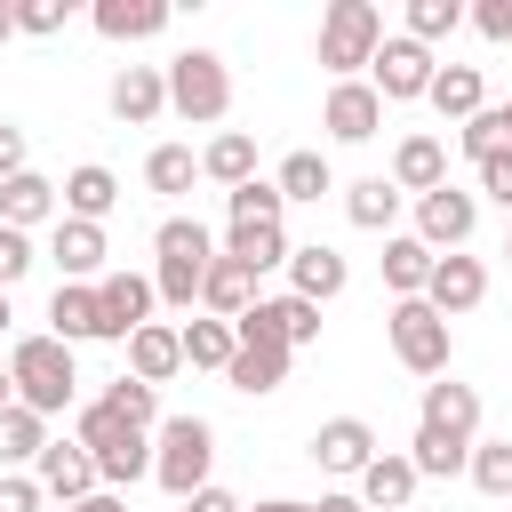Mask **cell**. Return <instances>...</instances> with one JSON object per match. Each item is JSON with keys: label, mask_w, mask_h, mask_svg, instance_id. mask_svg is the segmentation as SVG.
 I'll list each match as a JSON object with an SVG mask.
<instances>
[{"label": "cell", "mask_w": 512, "mask_h": 512, "mask_svg": "<svg viewBox=\"0 0 512 512\" xmlns=\"http://www.w3.org/2000/svg\"><path fill=\"white\" fill-rule=\"evenodd\" d=\"M200 304H208V320H240V312L256 304V272L216 248V264H208V280H200Z\"/></svg>", "instance_id": "obj_27"}, {"label": "cell", "mask_w": 512, "mask_h": 512, "mask_svg": "<svg viewBox=\"0 0 512 512\" xmlns=\"http://www.w3.org/2000/svg\"><path fill=\"white\" fill-rule=\"evenodd\" d=\"M208 464H216V424L208 416H160L152 424V480L176 504L208 488Z\"/></svg>", "instance_id": "obj_4"}, {"label": "cell", "mask_w": 512, "mask_h": 512, "mask_svg": "<svg viewBox=\"0 0 512 512\" xmlns=\"http://www.w3.org/2000/svg\"><path fill=\"white\" fill-rule=\"evenodd\" d=\"M48 496H40V480L32 472H0V512H40Z\"/></svg>", "instance_id": "obj_48"}, {"label": "cell", "mask_w": 512, "mask_h": 512, "mask_svg": "<svg viewBox=\"0 0 512 512\" xmlns=\"http://www.w3.org/2000/svg\"><path fill=\"white\" fill-rule=\"evenodd\" d=\"M344 216H352L360 232H384V240H392V224H400L392 176H352V184H344Z\"/></svg>", "instance_id": "obj_31"}, {"label": "cell", "mask_w": 512, "mask_h": 512, "mask_svg": "<svg viewBox=\"0 0 512 512\" xmlns=\"http://www.w3.org/2000/svg\"><path fill=\"white\" fill-rule=\"evenodd\" d=\"M472 232H480V192H456V184H440V192H424V200H416V240H424L432 256H440V248L456 256Z\"/></svg>", "instance_id": "obj_9"}, {"label": "cell", "mask_w": 512, "mask_h": 512, "mask_svg": "<svg viewBox=\"0 0 512 512\" xmlns=\"http://www.w3.org/2000/svg\"><path fill=\"white\" fill-rule=\"evenodd\" d=\"M416 424H424V432H440V440H456V448H472V440H480V392H472V384H456V376H432V384H424Z\"/></svg>", "instance_id": "obj_11"}, {"label": "cell", "mask_w": 512, "mask_h": 512, "mask_svg": "<svg viewBox=\"0 0 512 512\" xmlns=\"http://www.w3.org/2000/svg\"><path fill=\"white\" fill-rule=\"evenodd\" d=\"M384 336H392V360L408 368V376H448V352H456V328L424 304V296H400L392 312H384Z\"/></svg>", "instance_id": "obj_7"}, {"label": "cell", "mask_w": 512, "mask_h": 512, "mask_svg": "<svg viewBox=\"0 0 512 512\" xmlns=\"http://www.w3.org/2000/svg\"><path fill=\"white\" fill-rule=\"evenodd\" d=\"M464 472H472V488H480V496H496V504H512V440H472V456H464Z\"/></svg>", "instance_id": "obj_36"}, {"label": "cell", "mask_w": 512, "mask_h": 512, "mask_svg": "<svg viewBox=\"0 0 512 512\" xmlns=\"http://www.w3.org/2000/svg\"><path fill=\"white\" fill-rule=\"evenodd\" d=\"M0 336H8V296H0Z\"/></svg>", "instance_id": "obj_57"}, {"label": "cell", "mask_w": 512, "mask_h": 512, "mask_svg": "<svg viewBox=\"0 0 512 512\" xmlns=\"http://www.w3.org/2000/svg\"><path fill=\"white\" fill-rule=\"evenodd\" d=\"M432 72H440V56L416 48L408 32H384V48L368 56V88H376L384 104H416V96L432 88Z\"/></svg>", "instance_id": "obj_8"}, {"label": "cell", "mask_w": 512, "mask_h": 512, "mask_svg": "<svg viewBox=\"0 0 512 512\" xmlns=\"http://www.w3.org/2000/svg\"><path fill=\"white\" fill-rule=\"evenodd\" d=\"M72 440L88 448V464H96V488H136V480H152V432H136L128 416H112L104 400H80V416H72Z\"/></svg>", "instance_id": "obj_1"}, {"label": "cell", "mask_w": 512, "mask_h": 512, "mask_svg": "<svg viewBox=\"0 0 512 512\" xmlns=\"http://www.w3.org/2000/svg\"><path fill=\"white\" fill-rule=\"evenodd\" d=\"M472 176H480V192H488V200H496V208L512 216V152H488V160H480Z\"/></svg>", "instance_id": "obj_47"}, {"label": "cell", "mask_w": 512, "mask_h": 512, "mask_svg": "<svg viewBox=\"0 0 512 512\" xmlns=\"http://www.w3.org/2000/svg\"><path fill=\"white\" fill-rule=\"evenodd\" d=\"M8 400H16V384H8V360H0V408H8Z\"/></svg>", "instance_id": "obj_56"}, {"label": "cell", "mask_w": 512, "mask_h": 512, "mask_svg": "<svg viewBox=\"0 0 512 512\" xmlns=\"http://www.w3.org/2000/svg\"><path fill=\"white\" fill-rule=\"evenodd\" d=\"M152 296L160 304H176V312H192L200 304V280H208V264H216V232L200 224V216H168L160 232H152Z\"/></svg>", "instance_id": "obj_2"}, {"label": "cell", "mask_w": 512, "mask_h": 512, "mask_svg": "<svg viewBox=\"0 0 512 512\" xmlns=\"http://www.w3.org/2000/svg\"><path fill=\"white\" fill-rule=\"evenodd\" d=\"M96 400H104L112 416H128L136 432H152V424H160V392H152V384H136V376H120V384H104Z\"/></svg>", "instance_id": "obj_38"}, {"label": "cell", "mask_w": 512, "mask_h": 512, "mask_svg": "<svg viewBox=\"0 0 512 512\" xmlns=\"http://www.w3.org/2000/svg\"><path fill=\"white\" fill-rule=\"evenodd\" d=\"M224 256L248 264V272H272V264H288V232L280 224H232L224 232Z\"/></svg>", "instance_id": "obj_34"}, {"label": "cell", "mask_w": 512, "mask_h": 512, "mask_svg": "<svg viewBox=\"0 0 512 512\" xmlns=\"http://www.w3.org/2000/svg\"><path fill=\"white\" fill-rule=\"evenodd\" d=\"M248 512H312V504H296V496H264V504H248Z\"/></svg>", "instance_id": "obj_53"}, {"label": "cell", "mask_w": 512, "mask_h": 512, "mask_svg": "<svg viewBox=\"0 0 512 512\" xmlns=\"http://www.w3.org/2000/svg\"><path fill=\"white\" fill-rule=\"evenodd\" d=\"M176 344H184V368H232V352H240V336H232V320H184L176 328Z\"/></svg>", "instance_id": "obj_33"}, {"label": "cell", "mask_w": 512, "mask_h": 512, "mask_svg": "<svg viewBox=\"0 0 512 512\" xmlns=\"http://www.w3.org/2000/svg\"><path fill=\"white\" fill-rule=\"evenodd\" d=\"M504 264H512V240H504Z\"/></svg>", "instance_id": "obj_58"}, {"label": "cell", "mask_w": 512, "mask_h": 512, "mask_svg": "<svg viewBox=\"0 0 512 512\" xmlns=\"http://www.w3.org/2000/svg\"><path fill=\"white\" fill-rule=\"evenodd\" d=\"M24 168H32V160H24V128H16V120H0V184H8V176H24Z\"/></svg>", "instance_id": "obj_49"}, {"label": "cell", "mask_w": 512, "mask_h": 512, "mask_svg": "<svg viewBox=\"0 0 512 512\" xmlns=\"http://www.w3.org/2000/svg\"><path fill=\"white\" fill-rule=\"evenodd\" d=\"M64 512H128V496H112V488H96V496H80V504H64Z\"/></svg>", "instance_id": "obj_51"}, {"label": "cell", "mask_w": 512, "mask_h": 512, "mask_svg": "<svg viewBox=\"0 0 512 512\" xmlns=\"http://www.w3.org/2000/svg\"><path fill=\"white\" fill-rule=\"evenodd\" d=\"M312 512H368V504H360V496H320Z\"/></svg>", "instance_id": "obj_52"}, {"label": "cell", "mask_w": 512, "mask_h": 512, "mask_svg": "<svg viewBox=\"0 0 512 512\" xmlns=\"http://www.w3.org/2000/svg\"><path fill=\"white\" fill-rule=\"evenodd\" d=\"M160 80H168V112L192 120V128H216V120L232 112V72H224L216 48H184V56H168Z\"/></svg>", "instance_id": "obj_5"}, {"label": "cell", "mask_w": 512, "mask_h": 512, "mask_svg": "<svg viewBox=\"0 0 512 512\" xmlns=\"http://www.w3.org/2000/svg\"><path fill=\"white\" fill-rule=\"evenodd\" d=\"M368 456H376L368 416H328V424L312 432V464H320V472H336V480H360V472H368Z\"/></svg>", "instance_id": "obj_14"}, {"label": "cell", "mask_w": 512, "mask_h": 512, "mask_svg": "<svg viewBox=\"0 0 512 512\" xmlns=\"http://www.w3.org/2000/svg\"><path fill=\"white\" fill-rule=\"evenodd\" d=\"M56 200H64V216H80V224H104V216L120 208V176H112L104 160H80V168L56 184Z\"/></svg>", "instance_id": "obj_22"}, {"label": "cell", "mask_w": 512, "mask_h": 512, "mask_svg": "<svg viewBox=\"0 0 512 512\" xmlns=\"http://www.w3.org/2000/svg\"><path fill=\"white\" fill-rule=\"evenodd\" d=\"M40 448H48V416H32L24 400H8L0 408V472H32Z\"/></svg>", "instance_id": "obj_29"}, {"label": "cell", "mask_w": 512, "mask_h": 512, "mask_svg": "<svg viewBox=\"0 0 512 512\" xmlns=\"http://www.w3.org/2000/svg\"><path fill=\"white\" fill-rule=\"evenodd\" d=\"M464 24H472L480 40H496V48H504V40H512V0H472V8H464Z\"/></svg>", "instance_id": "obj_46"}, {"label": "cell", "mask_w": 512, "mask_h": 512, "mask_svg": "<svg viewBox=\"0 0 512 512\" xmlns=\"http://www.w3.org/2000/svg\"><path fill=\"white\" fill-rule=\"evenodd\" d=\"M456 144H464V160H472V168H480L488 152H504V120H496V104H480V112L464 120V136H456Z\"/></svg>", "instance_id": "obj_44"}, {"label": "cell", "mask_w": 512, "mask_h": 512, "mask_svg": "<svg viewBox=\"0 0 512 512\" xmlns=\"http://www.w3.org/2000/svg\"><path fill=\"white\" fill-rule=\"evenodd\" d=\"M496 120H504V152H512V104H496Z\"/></svg>", "instance_id": "obj_55"}, {"label": "cell", "mask_w": 512, "mask_h": 512, "mask_svg": "<svg viewBox=\"0 0 512 512\" xmlns=\"http://www.w3.org/2000/svg\"><path fill=\"white\" fill-rule=\"evenodd\" d=\"M192 176H200V152L192 144H152L144 152V184L152 192H192Z\"/></svg>", "instance_id": "obj_37"}, {"label": "cell", "mask_w": 512, "mask_h": 512, "mask_svg": "<svg viewBox=\"0 0 512 512\" xmlns=\"http://www.w3.org/2000/svg\"><path fill=\"white\" fill-rule=\"evenodd\" d=\"M88 24H96L104 40H120V48H128V40H160V32H168V0H96Z\"/></svg>", "instance_id": "obj_23"}, {"label": "cell", "mask_w": 512, "mask_h": 512, "mask_svg": "<svg viewBox=\"0 0 512 512\" xmlns=\"http://www.w3.org/2000/svg\"><path fill=\"white\" fill-rule=\"evenodd\" d=\"M8 384L32 416H64L80 400V368H72V344H56L48 328L40 336H16L8 344Z\"/></svg>", "instance_id": "obj_3"}, {"label": "cell", "mask_w": 512, "mask_h": 512, "mask_svg": "<svg viewBox=\"0 0 512 512\" xmlns=\"http://www.w3.org/2000/svg\"><path fill=\"white\" fill-rule=\"evenodd\" d=\"M376 48H384V8L376 0H336L320 16V72L328 80H360Z\"/></svg>", "instance_id": "obj_6"}, {"label": "cell", "mask_w": 512, "mask_h": 512, "mask_svg": "<svg viewBox=\"0 0 512 512\" xmlns=\"http://www.w3.org/2000/svg\"><path fill=\"white\" fill-rule=\"evenodd\" d=\"M200 176L224 184V192H240V184L256 176V136H248V128H216V136L200 144Z\"/></svg>", "instance_id": "obj_26"}, {"label": "cell", "mask_w": 512, "mask_h": 512, "mask_svg": "<svg viewBox=\"0 0 512 512\" xmlns=\"http://www.w3.org/2000/svg\"><path fill=\"white\" fill-rule=\"evenodd\" d=\"M32 264H40V256H32V232H8V224H0V296H8Z\"/></svg>", "instance_id": "obj_45"}, {"label": "cell", "mask_w": 512, "mask_h": 512, "mask_svg": "<svg viewBox=\"0 0 512 512\" xmlns=\"http://www.w3.org/2000/svg\"><path fill=\"white\" fill-rule=\"evenodd\" d=\"M184 512H248V504H240L232 488H216V480H208L200 496H184Z\"/></svg>", "instance_id": "obj_50"}, {"label": "cell", "mask_w": 512, "mask_h": 512, "mask_svg": "<svg viewBox=\"0 0 512 512\" xmlns=\"http://www.w3.org/2000/svg\"><path fill=\"white\" fill-rule=\"evenodd\" d=\"M480 296H488V264H480V256H464V248H456V256H432V280H424V304H432L440 320H456V312H472Z\"/></svg>", "instance_id": "obj_13"}, {"label": "cell", "mask_w": 512, "mask_h": 512, "mask_svg": "<svg viewBox=\"0 0 512 512\" xmlns=\"http://www.w3.org/2000/svg\"><path fill=\"white\" fill-rule=\"evenodd\" d=\"M224 384H232V392H248V400L280 392V384H288V344H240V352H232V368H224Z\"/></svg>", "instance_id": "obj_28"}, {"label": "cell", "mask_w": 512, "mask_h": 512, "mask_svg": "<svg viewBox=\"0 0 512 512\" xmlns=\"http://www.w3.org/2000/svg\"><path fill=\"white\" fill-rule=\"evenodd\" d=\"M272 320H280V344L296 352V344H320V304H304V296H272Z\"/></svg>", "instance_id": "obj_42"}, {"label": "cell", "mask_w": 512, "mask_h": 512, "mask_svg": "<svg viewBox=\"0 0 512 512\" xmlns=\"http://www.w3.org/2000/svg\"><path fill=\"white\" fill-rule=\"evenodd\" d=\"M448 184V144L440 136H400L392 144V192L400 200H424V192H440Z\"/></svg>", "instance_id": "obj_17"}, {"label": "cell", "mask_w": 512, "mask_h": 512, "mask_svg": "<svg viewBox=\"0 0 512 512\" xmlns=\"http://www.w3.org/2000/svg\"><path fill=\"white\" fill-rule=\"evenodd\" d=\"M16 40V0H0V48Z\"/></svg>", "instance_id": "obj_54"}, {"label": "cell", "mask_w": 512, "mask_h": 512, "mask_svg": "<svg viewBox=\"0 0 512 512\" xmlns=\"http://www.w3.org/2000/svg\"><path fill=\"white\" fill-rule=\"evenodd\" d=\"M464 456H472V448H456V440H440V432H424V424H416V440H408L416 480H448V472H464Z\"/></svg>", "instance_id": "obj_39"}, {"label": "cell", "mask_w": 512, "mask_h": 512, "mask_svg": "<svg viewBox=\"0 0 512 512\" xmlns=\"http://www.w3.org/2000/svg\"><path fill=\"white\" fill-rule=\"evenodd\" d=\"M104 104H112V120H128V128H152V120L168 112V80H160V64H120L112 88H104Z\"/></svg>", "instance_id": "obj_15"}, {"label": "cell", "mask_w": 512, "mask_h": 512, "mask_svg": "<svg viewBox=\"0 0 512 512\" xmlns=\"http://www.w3.org/2000/svg\"><path fill=\"white\" fill-rule=\"evenodd\" d=\"M352 496H360L368 512H408V496H416V464H408V456H392V448H376Z\"/></svg>", "instance_id": "obj_25"}, {"label": "cell", "mask_w": 512, "mask_h": 512, "mask_svg": "<svg viewBox=\"0 0 512 512\" xmlns=\"http://www.w3.org/2000/svg\"><path fill=\"white\" fill-rule=\"evenodd\" d=\"M72 24V0H16V32H32V40H56Z\"/></svg>", "instance_id": "obj_43"}, {"label": "cell", "mask_w": 512, "mask_h": 512, "mask_svg": "<svg viewBox=\"0 0 512 512\" xmlns=\"http://www.w3.org/2000/svg\"><path fill=\"white\" fill-rule=\"evenodd\" d=\"M32 480H40V496H56V504L96 496V464H88V448H80V440H48V448H40V464H32Z\"/></svg>", "instance_id": "obj_20"}, {"label": "cell", "mask_w": 512, "mask_h": 512, "mask_svg": "<svg viewBox=\"0 0 512 512\" xmlns=\"http://www.w3.org/2000/svg\"><path fill=\"white\" fill-rule=\"evenodd\" d=\"M272 192H280V200H320V192H336L328 152H288V160H280V176H272Z\"/></svg>", "instance_id": "obj_35"}, {"label": "cell", "mask_w": 512, "mask_h": 512, "mask_svg": "<svg viewBox=\"0 0 512 512\" xmlns=\"http://www.w3.org/2000/svg\"><path fill=\"white\" fill-rule=\"evenodd\" d=\"M376 264H384V288H392V304H400V296H424V280H432V248H424L416 232H392Z\"/></svg>", "instance_id": "obj_32"}, {"label": "cell", "mask_w": 512, "mask_h": 512, "mask_svg": "<svg viewBox=\"0 0 512 512\" xmlns=\"http://www.w3.org/2000/svg\"><path fill=\"white\" fill-rule=\"evenodd\" d=\"M48 256H56V272L64 280H104V224H80V216H56L48 224Z\"/></svg>", "instance_id": "obj_18"}, {"label": "cell", "mask_w": 512, "mask_h": 512, "mask_svg": "<svg viewBox=\"0 0 512 512\" xmlns=\"http://www.w3.org/2000/svg\"><path fill=\"white\" fill-rule=\"evenodd\" d=\"M152 272H104L96 280V312H104V344H128L144 320H152Z\"/></svg>", "instance_id": "obj_10"}, {"label": "cell", "mask_w": 512, "mask_h": 512, "mask_svg": "<svg viewBox=\"0 0 512 512\" xmlns=\"http://www.w3.org/2000/svg\"><path fill=\"white\" fill-rule=\"evenodd\" d=\"M424 104H432L440 120H456V128H464V120L488 104V96H480V64H440V72H432V88H424Z\"/></svg>", "instance_id": "obj_30"}, {"label": "cell", "mask_w": 512, "mask_h": 512, "mask_svg": "<svg viewBox=\"0 0 512 512\" xmlns=\"http://www.w3.org/2000/svg\"><path fill=\"white\" fill-rule=\"evenodd\" d=\"M280 208H288V200H280L264 176H248L240 192H224V216H232V224H280Z\"/></svg>", "instance_id": "obj_41"}, {"label": "cell", "mask_w": 512, "mask_h": 512, "mask_svg": "<svg viewBox=\"0 0 512 512\" xmlns=\"http://www.w3.org/2000/svg\"><path fill=\"white\" fill-rule=\"evenodd\" d=\"M320 128H328L336 144H368V136L384 128V96H376L368 80H336L328 104H320Z\"/></svg>", "instance_id": "obj_12"}, {"label": "cell", "mask_w": 512, "mask_h": 512, "mask_svg": "<svg viewBox=\"0 0 512 512\" xmlns=\"http://www.w3.org/2000/svg\"><path fill=\"white\" fill-rule=\"evenodd\" d=\"M56 216H64V200H56V184H48L40 168H24V176L0 184V224H8V232H40V224H56Z\"/></svg>", "instance_id": "obj_21"}, {"label": "cell", "mask_w": 512, "mask_h": 512, "mask_svg": "<svg viewBox=\"0 0 512 512\" xmlns=\"http://www.w3.org/2000/svg\"><path fill=\"white\" fill-rule=\"evenodd\" d=\"M176 368H184V344H176V328H168V320H144V328L128 336V376L160 392Z\"/></svg>", "instance_id": "obj_24"}, {"label": "cell", "mask_w": 512, "mask_h": 512, "mask_svg": "<svg viewBox=\"0 0 512 512\" xmlns=\"http://www.w3.org/2000/svg\"><path fill=\"white\" fill-rule=\"evenodd\" d=\"M344 280H352V264H344L328 240L288 248V296H304V304H336V296H344Z\"/></svg>", "instance_id": "obj_16"}, {"label": "cell", "mask_w": 512, "mask_h": 512, "mask_svg": "<svg viewBox=\"0 0 512 512\" xmlns=\"http://www.w3.org/2000/svg\"><path fill=\"white\" fill-rule=\"evenodd\" d=\"M48 336H56V344H104L96 280H56V296H48Z\"/></svg>", "instance_id": "obj_19"}, {"label": "cell", "mask_w": 512, "mask_h": 512, "mask_svg": "<svg viewBox=\"0 0 512 512\" xmlns=\"http://www.w3.org/2000/svg\"><path fill=\"white\" fill-rule=\"evenodd\" d=\"M456 24H464V0H408V40H416V48L448 40Z\"/></svg>", "instance_id": "obj_40"}]
</instances>
